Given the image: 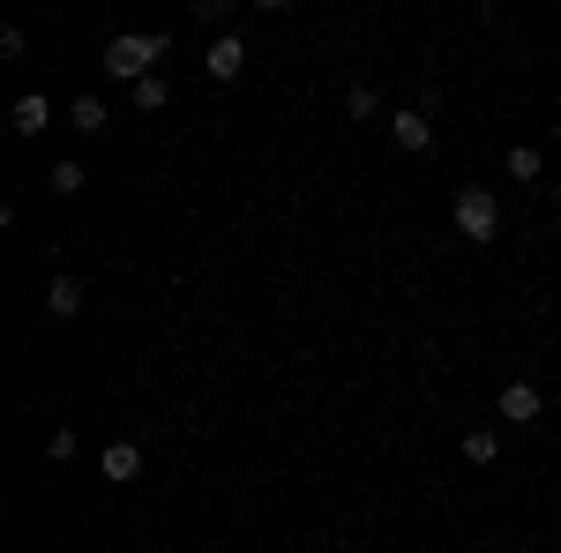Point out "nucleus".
<instances>
[{"label": "nucleus", "mask_w": 561, "mask_h": 553, "mask_svg": "<svg viewBox=\"0 0 561 553\" xmlns=\"http://www.w3.org/2000/svg\"><path fill=\"white\" fill-rule=\"evenodd\" d=\"M158 60H165V31H121V38H105V76L128 83V90L150 83Z\"/></svg>", "instance_id": "f257e3e1"}, {"label": "nucleus", "mask_w": 561, "mask_h": 553, "mask_svg": "<svg viewBox=\"0 0 561 553\" xmlns=\"http://www.w3.org/2000/svg\"><path fill=\"white\" fill-rule=\"evenodd\" d=\"M449 217H457V232H465L472 247H486V240L502 232V195H494V187H457Z\"/></svg>", "instance_id": "f03ea898"}, {"label": "nucleus", "mask_w": 561, "mask_h": 553, "mask_svg": "<svg viewBox=\"0 0 561 553\" xmlns=\"http://www.w3.org/2000/svg\"><path fill=\"white\" fill-rule=\"evenodd\" d=\"M240 68H248V45H240V31H217L210 53H203V76H210V83H240Z\"/></svg>", "instance_id": "7ed1b4c3"}, {"label": "nucleus", "mask_w": 561, "mask_h": 553, "mask_svg": "<svg viewBox=\"0 0 561 553\" xmlns=\"http://www.w3.org/2000/svg\"><path fill=\"white\" fill-rule=\"evenodd\" d=\"M539 412H547V396H539L531 382H502V396H494V419H510V426H531Z\"/></svg>", "instance_id": "20e7f679"}, {"label": "nucleus", "mask_w": 561, "mask_h": 553, "mask_svg": "<svg viewBox=\"0 0 561 553\" xmlns=\"http://www.w3.org/2000/svg\"><path fill=\"white\" fill-rule=\"evenodd\" d=\"M389 142H397L404 158H427L434 150V120L427 113H389Z\"/></svg>", "instance_id": "39448f33"}, {"label": "nucleus", "mask_w": 561, "mask_h": 553, "mask_svg": "<svg viewBox=\"0 0 561 553\" xmlns=\"http://www.w3.org/2000/svg\"><path fill=\"white\" fill-rule=\"evenodd\" d=\"M83 277H53V285H45V314H53V322H68V314H83Z\"/></svg>", "instance_id": "423d86ee"}, {"label": "nucleus", "mask_w": 561, "mask_h": 553, "mask_svg": "<svg viewBox=\"0 0 561 553\" xmlns=\"http://www.w3.org/2000/svg\"><path fill=\"white\" fill-rule=\"evenodd\" d=\"M8 128H15L23 142H31V135H45V128H53V105H45V97H15V113H8Z\"/></svg>", "instance_id": "0eeeda50"}, {"label": "nucleus", "mask_w": 561, "mask_h": 553, "mask_svg": "<svg viewBox=\"0 0 561 553\" xmlns=\"http://www.w3.org/2000/svg\"><path fill=\"white\" fill-rule=\"evenodd\" d=\"M68 128H76V135H105V128H113L105 97H76V105H68Z\"/></svg>", "instance_id": "6e6552de"}, {"label": "nucleus", "mask_w": 561, "mask_h": 553, "mask_svg": "<svg viewBox=\"0 0 561 553\" xmlns=\"http://www.w3.org/2000/svg\"><path fill=\"white\" fill-rule=\"evenodd\" d=\"M135 471H142V449H135V441H105V479H113V486H128Z\"/></svg>", "instance_id": "1a4fd4ad"}, {"label": "nucleus", "mask_w": 561, "mask_h": 553, "mask_svg": "<svg viewBox=\"0 0 561 553\" xmlns=\"http://www.w3.org/2000/svg\"><path fill=\"white\" fill-rule=\"evenodd\" d=\"M45 187H53V195H83V187H90V172H83V158H60V165L45 172Z\"/></svg>", "instance_id": "9d476101"}, {"label": "nucleus", "mask_w": 561, "mask_h": 553, "mask_svg": "<svg viewBox=\"0 0 561 553\" xmlns=\"http://www.w3.org/2000/svg\"><path fill=\"white\" fill-rule=\"evenodd\" d=\"M494 457H502V434L494 426H472L465 434V464H494Z\"/></svg>", "instance_id": "9b49d317"}, {"label": "nucleus", "mask_w": 561, "mask_h": 553, "mask_svg": "<svg viewBox=\"0 0 561 553\" xmlns=\"http://www.w3.org/2000/svg\"><path fill=\"white\" fill-rule=\"evenodd\" d=\"M502 172H510V180H539V172H547V158H539L531 142H517V150L502 158Z\"/></svg>", "instance_id": "f8f14e48"}, {"label": "nucleus", "mask_w": 561, "mask_h": 553, "mask_svg": "<svg viewBox=\"0 0 561 553\" xmlns=\"http://www.w3.org/2000/svg\"><path fill=\"white\" fill-rule=\"evenodd\" d=\"M128 97H135V113H158V105L173 97V83H165V76H150V83H135Z\"/></svg>", "instance_id": "ddd939ff"}, {"label": "nucleus", "mask_w": 561, "mask_h": 553, "mask_svg": "<svg viewBox=\"0 0 561 553\" xmlns=\"http://www.w3.org/2000/svg\"><path fill=\"white\" fill-rule=\"evenodd\" d=\"M345 113H352V120H375V113H382L375 83H352V90H345Z\"/></svg>", "instance_id": "4468645a"}, {"label": "nucleus", "mask_w": 561, "mask_h": 553, "mask_svg": "<svg viewBox=\"0 0 561 553\" xmlns=\"http://www.w3.org/2000/svg\"><path fill=\"white\" fill-rule=\"evenodd\" d=\"M76 449H83V434H76V426H53V434H45V457H53V464H68Z\"/></svg>", "instance_id": "2eb2a0df"}, {"label": "nucleus", "mask_w": 561, "mask_h": 553, "mask_svg": "<svg viewBox=\"0 0 561 553\" xmlns=\"http://www.w3.org/2000/svg\"><path fill=\"white\" fill-rule=\"evenodd\" d=\"M554 203H561V172H554Z\"/></svg>", "instance_id": "dca6fc26"}, {"label": "nucleus", "mask_w": 561, "mask_h": 553, "mask_svg": "<svg viewBox=\"0 0 561 553\" xmlns=\"http://www.w3.org/2000/svg\"><path fill=\"white\" fill-rule=\"evenodd\" d=\"M554 150H561V120H554Z\"/></svg>", "instance_id": "f3484780"}]
</instances>
